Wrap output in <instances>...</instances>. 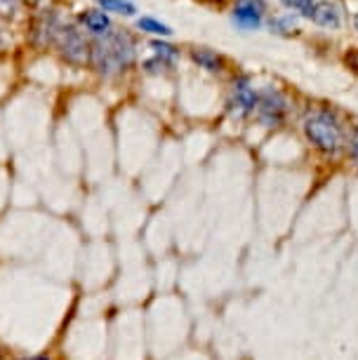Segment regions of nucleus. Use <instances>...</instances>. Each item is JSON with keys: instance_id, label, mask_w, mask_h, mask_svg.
<instances>
[{"instance_id": "f257e3e1", "label": "nucleus", "mask_w": 358, "mask_h": 360, "mask_svg": "<svg viewBox=\"0 0 358 360\" xmlns=\"http://www.w3.org/2000/svg\"><path fill=\"white\" fill-rule=\"evenodd\" d=\"M134 62V43L123 31H109L92 43L90 64L101 76H116Z\"/></svg>"}, {"instance_id": "f03ea898", "label": "nucleus", "mask_w": 358, "mask_h": 360, "mask_svg": "<svg viewBox=\"0 0 358 360\" xmlns=\"http://www.w3.org/2000/svg\"><path fill=\"white\" fill-rule=\"evenodd\" d=\"M304 134L321 153L335 155L344 144L342 127L328 111H312L304 118Z\"/></svg>"}, {"instance_id": "7ed1b4c3", "label": "nucleus", "mask_w": 358, "mask_h": 360, "mask_svg": "<svg viewBox=\"0 0 358 360\" xmlns=\"http://www.w3.org/2000/svg\"><path fill=\"white\" fill-rule=\"evenodd\" d=\"M286 111H288V101L279 90L269 87V90L257 94V108H255V113H257V120L264 127H281L283 120H286Z\"/></svg>"}, {"instance_id": "20e7f679", "label": "nucleus", "mask_w": 358, "mask_h": 360, "mask_svg": "<svg viewBox=\"0 0 358 360\" xmlns=\"http://www.w3.org/2000/svg\"><path fill=\"white\" fill-rule=\"evenodd\" d=\"M55 43L62 52V57L69 59L71 64H85L90 59V47H87L83 33L76 26H59Z\"/></svg>"}, {"instance_id": "39448f33", "label": "nucleus", "mask_w": 358, "mask_h": 360, "mask_svg": "<svg viewBox=\"0 0 358 360\" xmlns=\"http://www.w3.org/2000/svg\"><path fill=\"white\" fill-rule=\"evenodd\" d=\"M257 108V92L250 87L248 78H238L231 87V97H229V111H231L234 118H248V115L255 113Z\"/></svg>"}, {"instance_id": "423d86ee", "label": "nucleus", "mask_w": 358, "mask_h": 360, "mask_svg": "<svg viewBox=\"0 0 358 360\" xmlns=\"http://www.w3.org/2000/svg\"><path fill=\"white\" fill-rule=\"evenodd\" d=\"M264 19V0H238L234 8V24L245 31L260 29Z\"/></svg>"}, {"instance_id": "0eeeda50", "label": "nucleus", "mask_w": 358, "mask_h": 360, "mask_svg": "<svg viewBox=\"0 0 358 360\" xmlns=\"http://www.w3.org/2000/svg\"><path fill=\"white\" fill-rule=\"evenodd\" d=\"M312 22L319 26H328V29H335V26H340V8L335 3H328V0H316Z\"/></svg>"}, {"instance_id": "6e6552de", "label": "nucleus", "mask_w": 358, "mask_h": 360, "mask_svg": "<svg viewBox=\"0 0 358 360\" xmlns=\"http://www.w3.org/2000/svg\"><path fill=\"white\" fill-rule=\"evenodd\" d=\"M80 22L87 26V31L97 33V36H104V33H109V17L104 15V12L99 10H87L80 15Z\"/></svg>"}, {"instance_id": "1a4fd4ad", "label": "nucleus", "mask_w": 358, "mask_h": 360, "mask_svg": "<svg viewBox=\"0 0 358 360\" xmlns=\"http://www.w3.org/2000/svg\"><path fill=\"white\" fill-rule=\"evenodd\" d=\"M193 62L203 66L205 71H212V73H217L224 69V59L219 57V54H215L212 50H193Z\"/></svg>"}, {"instance_id": "9d476101", "label": "nucleus", "mask_w": 358, "mask_h": 360, "mask_svg": "<svg viewBox=\"0 0 358 360\" xmlns=\"http://www.w3.org/2000/svg\"><path fill=\"white\" fill-rule=\"evenodd\" d=\"M99 5L104 8V12H120V15H134L137 8L127 0H99Z\"/></svg>"}, {"instance_id": "9b49d317", "label": "nucleus", "mask_w": 358, "mask_h": 360, "mask_svg": "<svg viewBox=\"0 0 358 360\" xmlns=\"http://www.w3.org/2000/svg\"><path fill=\"white\" fill-rule=\"evenodd\" d=\"M281 3L286 5L288 10L300 12V15L307 17V19H312L314 8H316V0H281Z\"/></svg>"}, {"instance_id": "f8f14e48", "label": "nucleus", "mask_w": 358, "mask_h": 360, "mask_svg": "<svg viewBox=\"0 0 358 360\" xmlns=\"http://www.w3.org/2000/svg\"><path fill=\"white\" fill-rule=\"evenodd\" d=\"M139 29L146 31V33H153V36H170V33H172L170 26L160 24V22H156V19H151V17L139 19Z\"/></svg>"}, {"instance_id": "ddd939ff", "label": "nucleus", "mask_w": 358, "mask_h": 360, "mask_svg": "<svg viewBox=\"0 0 358 360\" xmlns=\"http://www.w3.org/2000/svg\"><path fill=\"white\" fill-rule=\"evenodd\" d=\"M151 47L156 50V54H158V59L160 62H172L174 57H177V50L174 47H170V45H165V43H151Z\"/></svg>"}, {"instance_id": "4468645a", "label": "nucleus", "mask_w": 358, "mask_h": 360, "mask_svg": "<svg viewBox=\"0 0 358 360\" xmlns=\"http://www.w3.org/2000/svg\"><path fill=\"white\" fill-rule=\"evenodd\" d=\"M17 10H19V0H0V17L3 19H12Z\"/></svg>"}, {"instance_id": "2eb2a0df", "label": "nucleus", "mask_w": 358, "mask_h": 360, "mask_svg": "<svg viewBox=\"0 0 358 360\" xmlns=\"http://www.w3.org/2000/svg\"><path fill=\"white\" fill-rule=\"evenodd\" d=\"M344 62H347V66L351 71L358 73V50H349L347 54H344Z\"/></svg>"}, {"instance_id": "dca6fc26", "label": "nucleus", "mask_w": 358, "mask_h": 360, "mask_svg": "<svg viewBox=\"0 0 358 360\" xmlns=\"http://www.w3.org/2000/svg\"><path fill=\"white\" fill-rule=\"evenodd\" d=\"M349 151H351V158H354V160L358 162V130H354V134H351Z\"/></svg>"}, {"instance_id": "f3484780", "label": "nucleus", "mask_w": 358, "mask_h": 360, "mask_svg": "<svg viewBox=\"0 0 358 360\" xmlns=\"http://www.w3.org/2000/svg\"><path fill=\"white\" fill-rule=\"evenodd\" d=\"M19 360H50V358H43V356H36V358H19Z\"/></svg>"}, {"instance_id": "a211bd4d", "label": "nucleus", "mask_w": 358, "mask_h": 360, "mask_svg": "<svg viewBox=\"0 0 358 360\" xmlns=\"http://www.w3.org/2000/svg\"><path fill=\"white\" fill-rule=\"evenodd\" d=\"M354 26H356V31H358V15L354 17Z\"/></svg>"}, {"instance_id": "6ab92c4d", "label": "nucleus", "mask_w": 358, "mask_h": 360, "mask_svg": "<svg viewBox=\"0 0 358 360\" xmlns=\"http://www.w3.org/2000/svg\"><path fill=\"white\" fill-rule=\"evenodd\" d=\"M210 3H217V0H210Z\"/></svg>"}]
</instances>
